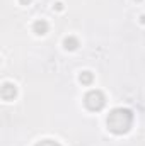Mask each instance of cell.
Masks as SVG:
<instances>
[{
  "label": "cell",
  "mask_w": 145,
  "mask_h": 146,
  "mask_svg": "<svg viewBox=\"0 0 145 146\" xmlns=\"http://www.w3.org/2000/svg\"><path fill=\"white\" fill-rule=\"evenodd\" d=\"M65 46H67V48H70V49H73V48H77V41H75L73 37L65 39Z\"/></svg>",
  "instance_id": "4"
},
{
  "label": "cell",
  "mask_w": 145,
  "mask_h": 146,
  "mask_svg": "<svg viewBox=\"0 0 145 146\" xmlns=\"http://www.w3.org/2000/svg\"><path fill=\"white\" fill-rule=\"evenodd\" d=\"M34 31H36V34H44L48 31V24L44 21H38L34 24Z\"/></svg>",
  "instance_id": "3"
},
{
  "label": "cell",
  "mask_w": 145,
  "mask_h": 146,
  "mask_svg": "<svg viewBox=\"0 0 145 146\" xmlns=\"http://www.w3.org/2000/svg\"><path fill=\"white\" fill-rule=\"evenodd\" d=\"M91 78H92V76H91L89 73H82V75H80V80H82L84 83H89V82H91Z\"/></svg>",
  "instance_id": "5"
},
{
  "label": "cell",
  "mask_w": 145,
  "mask_h": 146,
  "mask_svg": "<svg viewBox=\"0 0 145 146\" xmlns=\"http://www.w3.org/2000/svg\"><path fill=\"white\" fill-rule=\"evenodd\" d=\"M85 106L91 110H99L104 106V97H103V94L97 92V90H92L91 94H87V97H85Z\"/></svg>",
  "instance_id": "2"
},
{
  "label": "cell",
  "mask_w": 145,
  "mask_h": 146,
  "mask_svg": "<svg viewBox=\"0 0 145 146\" xmlns=\"http://www.w3.org/2000/svg\"><path fill=\"white\" fill-rule=\"evenodd\" d=\"M108 126L111 131L114 133H125L130 129L132 126V114L128 110L116 109L111 112V115L108 117Z\"/></svg>",
  "instance_id": "1"
},
{
  "label": "cell",
  "mask_w": 145,
  "mask_h": 146,
  "mask_svg": "<svg viewBox=\"0 0 145 146\" xmlns=\"http://www.w3.org/2000/svg\"><path fill=\"white\" fill-rule=\"evenodd\" d=\"M22 2H29V0H22Z\"/></svg>",
  "instance_id": "6"
}]
</instances>
